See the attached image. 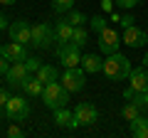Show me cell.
I'll return each mask as SVG.
<instances>
[{
    "label": "cell",
    "instance_id": "4",
    "mask_svg": "<svg viewBox=\"0 0 148 138\" xmlns=\"http://www.w3.org/2000/svg\"><path fill=\"white\" fill-rule=\"evenodd\" d=\"M59 81L64 84V89H67L69 94H77V91H82V89H84V84H86L84 69H82V67H67Z\"/></svg>",
    "mask_w": 148,
    "mask_h": 138
},
{
    "label": "cell",
    "instance_id": "9",
    "mask_svg": "<svg viewBox=\"0 0 148 138\" xmlns=\"http://www.w3.org/2000/svg\"><path fill=\"white\" fill-rule=\"evenodd\" d=\"M74 116H77V123H79V126H91V123L99 121V111H96V106L89 104V101L77 104V106H74Z\"/></svg>",
    "mask_w": 148,
    "mask_h": 138
},
{
    "label": "cell",
    "instance_id": "8",
    "mask_svg": "<svg viewBox=\"0 0 148 138\" xmlns=\"http://www.w3.org/2000/svg\"><path fill=\"white\" fill-rule=\"evenodd\" d=\"M27 113H30V104L22 96H10V101L5 104V116L10 121H25Z\"/></svg>",
    "mask_w": 148,
    "mask_h": 138
},
{
    "label": "cell",
    "instance_id": "27",
    "mask_svg": "<svg viewBox=\"0 0 148 138\" xmlns=\"http://www.w3.org/2000/svg\"><path fill=\"white\" fill-rule=\"evenodd\" d=\"M8 57H5V52H3V47H0V77L3 74H8Z\"/></svg>",
    "mask_w": 148,
    "mask_h": 138
},
{
    "label": "cell",
    "instance_id": "26",
    "mask_svg": "<svg viewBox=\"0 0 148 138\" xmlns=\"http://www.w3.org/2000/svg\"><path fill=\"white\" fill-rule=\"evenodd\" d=\"M25 64H27V69H30L32 74H35L37 69L42 67V62H40V59H35V57H30V59H25Z\"/></svg>",
    "mask_w": 148,
    "mask_h": 138
},
{
    "label": "cell",
    "instance_id": "34",
    "mask_svg": "<svg viewBox=\"0 0 148 138\" xmlns=\"http://www.w3.org/2000/svg\"><path fill=\"white\" fill-rule=\"evenodd\" d=\"M12 3H17V0H0V5H12Z\"/></svg>",
    "mask_w": 148,
    "mask_h": 138
},
{
    "label": "cell",
    "instance_id": "31",
    "mask_svg": "<svg viewBox=\"0 0 148 138\" xmlns=\"http://www.w3.org/2000/svg\"><path fill=\"white\" fill-rule=\"evenodd\" d=\"M8 101H10V94H8L5 89H0V106H5Z\"/></svg>",
    "mask_w": 148,
    "mask_h": 138
},
{
    "label": "cell",
    "instance_id": "16",
    "mask_svg": "<svg viewBox=\"0 0 148 138\" xmlns=\"http://www.w3.org/2000/svg\"><path fill=\"white\" fill-rule=\"evenodd\" d=\"M3 52H5V57L10 59V62H25V59H27L25 44H22V42H15V40H12L10 44H5V47H3Z\"/></svg>",
    "mask_w": 148,
    "mask_h": 138
},
{
    "label": "cell",
    "instance_id": "36",
    "mask_svg": "<svg viewBox=\"0 0 148 138\" xmlns=\"http://www.w3.org/2000/svg\"><path fill=\"white\" fill-rule=\"evenodd\" d=\"M0 116H3V106H0Z\"/></svg>",
    "mask_w": 148,
    "mask_h": 138
},
{
    "label": "cell",
    "instance_id": "1",
    "mask_svg": "<svg viewBox=\"0 0 148 138\" xmlns=\"http://www.w3.org/2000/svg\"><path fill=\"white\" fill-rule=\"evenodd\" d=\"M131 69H133L131 62H128L121 52H114V54H106V57H104V77H106V79H111V81L128 79Z\"/></svg>",
    "mask_w": 148,
    "mask_h": 138
},
{
    "label": "cell",
    "instance_id": "6",
    "mask_svg": "<svg viewBox=\"0 0 148 138\" xmlns=\"http://www.w3.org/2000/svg\"><path fill=\"white\" fill-rule=\"evenodd\" d=\"M79 49H82V47H77L74 42L59 44L57 57H59V62H62L64 69H67V67H82V52H79Z\"/></svg>",
    "mask_w": 148,
    "mask_h": 138
},
{
    "label": "cell",
    "instance_id": "32",
    "mask_svg": "<svg viewBox=\"0 0 148 138\" xmlns=\"http://www.w3.org/2000/svg\"><path fill=\"white\" fill-rule=\"evenodd\" d=\"M114 5H116L114 0H101V8H104L106 12H111V10H114Z\"/></svg>",
    "mask_w": 148,
    "mask_h": 138
},
{
    "label": "cell",
    "instance_id": "35",
    "mask_svg": "<svg viewBox=\"0 0 148 138\" xmlns=\"http://www.w3.org/2000/svg\"><path fill=\"white\" fill-rule=\"evenodd\" d=\"M143 67L148 69V52H146V57H143Z\"/></svg>",
    "mask_w": 148,
    "mask_h": 138
},
{
    "label": "cell",
    "instance_id": "2",
    "mask_svg": "<svg viewBox=\"0 0 148 138\" xmlns=\"http://www.w3.org/2000/svg\"><path fill=\"white\" fill-rule=\"evenodd\" d=\"M42 101H45V106L47 109H59V106H67L69 104V91L64 89L62 81H47L45 84V91H42Z\"/></svg>",
    "mask_w": 148,
    "mask_h": 138
},
{
    "label": "cell",
    "instance_id": "20",
    "mask_svg": "<svg viewBox=\"0 0 148 138\" xmlns=\"http://www.w3.org/2000/svg\"><path fill=\"white\" fill-rule=\"evenodd\" d=\"M121 116H123V121H128V123H131L133 121V118H138V116H141V106H138V104H136V101H126V104H123V109H121Z\"/></svg>",
    "mask_w": 148,
    "mask_h": 138
},
{
    "label": "cell",
    "instance_id": "3",
    "mask_svg": "<svg viewBox=\"0 0 148 138\" xmlns=\"http://www.w3.org/2000/svg\"><path fill=\"white\" fill-rule=\"evenodd\" d=\"M148 91V69H131L128 74V86L123 89V99H133L136 94H146Z\"/></svg>",
    "mask_w": 148,
    "mask_h": 138
},
{
    "label": "cell",
    "instance_id": "21",
    "mask_svg": "<svg viewBox=\"0 0 148 138\" xmlns=\"http://www.w3.org/2000/svg\"><path fill=\"white\" fill-rule=\"evenodd\" d=\"M72 42L77 44V47H84V44L89 42V32H86L82 25H79V27H74V37H72Z\"/></svg>",
    "mask_w": 148,
    "mask_h": 138
},
{
    "label": "cell",
    "instance_id": "18",
    "mask_svg": "<svg viewBox=\"0 0 148 138\" xmlns=\"http://www.w3.org/2000/svg\"><path fill=\"white\" fill-rule=\"evenodd\" d=\"M131 136L133 138H148V118L138 116L131 121Z\"/></svg>",
    "mask_w": 148,
    "mask_h": 138
},
{
    "label": "cell",
    "instance_id": "13",
    "mask_svg": "<svg viewBox=\"0 0 148 138\" xmlns=\"http://www.w3.org/2000/svg\"><path fill=\"white\" fill-rule=\"evenodd\" d=\"M54 123H57V126H64V128H79V123H77V116H74V111H69L67 106L54 109Z\"/></svg>",
    "mask_w": 148,
    "mask_h": 138
},
{
    "label": "cell",
    "instance_id": "12",
    "mask_svg": "<svg viewBox=\"0 0 148 138\" xmlns=\"http://www.w3.org/2000/svg\"><path fill=\"white\" fill-rule=\"evenodd\" d=\"M10 40L22 42V44H30L32 42V25H30V22H25V20L12 22V25H10Z\"/></svg>",
    "mask_w": 148,
    "mask_h": 138
},
{
    "label": "cell",
    "instance_id": "5",
    "mask_svg": "<svg viewBox=\"0 0 148 138\" xmlns=\"http://www.w3.org/2000/svg\"><path fill=\"white\" fill-rule=\"evenodd\" d=\"M96 35H99V49L104 54H114V52H119V44H121V32L119 30H114V27H109L106 25L104 30L101 32H96Z\"/></svg>",
    "mask_w": 148,
    "mask_h": 138
},
{
    "label": "cell",
    "instance_id": "33",
    "mask_svg": "<svg viewBox=\"0 0 148 138\" xmlns=\"http://www.w3.org/2000/svg\"><path fill=\"white\" fill-rule=\"evenodd\" d=\"M5 27H8V17L0 12V30H5Z\"/></svg>",
    "mask_w": 148,
    "mask_h": 138
},
{
    "label": "cell",
    "instance_id": "22",
    "mask_svg": "<svg viewBox=\"0 0 148 138\" xmlns=\"http://www.w3.org/2000/svg\"><path fill=\"white\" fill-rule=\"evenodd\" d=\"M74 3L77 0H52V10L54 12H69V10H74Z\"/></svg>",
    "mask_w": 148,
    "mask_h": 138
},
{
    "label": "cell",
    "instance_id": "25",
    "mask_svg": "<svg viewBox=\"0 0 148 138\" xmlns=\"http://www.w3.org/2000/svg\"><path fill=\"white\" fill-rule=\"evenodd\" d=\"M114 3H116V5L121 8V10H133V8H136L138 3H141V0H114Z\"/></svg>",
    "mask_w": 148,
    "mask_h": 138
},
{
    "label": "cell",
    "instance_id": "28",
    "mask_svg": "<svg viewBox=\"0 0 148 138\" xmlns=\"http://www.w3.org/2000/svg\"><path fill=\"white\" fill-rule=\"evenodd\" d=\"M133 101H136L141 109H148V91H146V94H136V96H133Z\"/></svg>",
    "mask_w": 148,
    "mask_h": 138
},
{
    "label": "cell",
    "instance_id": "10",
    "mask_svg": "<svg viewBox=\"0 0 148 138\" xmlns=\"http://www.w3.org/2000/svg\"><path fill=\"white\" fill-rule=\"evenodd\" d=\"M121 42L126 44V47H143V44L148 42V32L143 30V27H138V25H131V27H126L123 30V35H121Z\"/></svg>",
    "mask_w": 148,
    "mask_h": 138
},
{
    "label": "cell",
    "instance_id": "14",
    "mask_svg": "<svg viewBox=\"0 0 148 138\" xmlns=\"http://www.w3.org/2000/svg\"><path fill=\"white\" fill-rule=\"evenodd\" d=\"M82 69H84L86 74H99V72H104V57H99V54H84L82 57Z\"/></svg>",
    "mask_w": 148,
    "mask_h": 138
},
{
    "label": "cell",
    "instance_id": "23",
    "mask_svg": "<svg viewBox=\"0 0 148 138\" xmlns=\"http://www.w3.org/2000/svg\"><path fill=\"white\" fill-rule=\"evenodd\" d=\"M64 20H67V22H72L74 27H79V25H84V22H86V15H84V12H79V10H69Z\"/></svg>",
    "mask_w": 148,
    "mask_h": 138
},
{
    "label": "cell",
    "instance_id": "15",
    "mask_svg": "<svg viewBox=\"0 0 148 138\" xmlns=\"http://www.w3.org/2000/svg\"><path fill=\"white\" fill-rule=\"evenodd\" d=\"M72 37H74V25L67 20H59L54 25V40L59 44H64V42H72Z\"/></svg>",
    "mask_w": 148,
    "mask_h": 138
},
{
    "label": "cell",
    "instance_id": "24",
    "mask_svg": "<svg viewBox=\"0 0 148 138\" xmlns=\"http://www.w3.org/2000/svg\"><path fill=\"white\" fill-rule=\"evenodd\" d=\"M89 25H91V30H94V32H101V30L106 27V20H104L101 15H94V17L89 20Z\"/></svg>",
    "mask_w": 148,
    "mask_h": 138
},
{
    "label": "cell",
    "instance_id": "17",
    "mask_svg": "<svg viewBox=\"0 0 148 138\" xmlns=\"http://www.w3.org/2000/svg\"><path fill=\"white\" fill-rule=\"evenodd\" d=\"M20 89H25V94H27V96H42V91H45V84H42L40 79H37L35 74H30V77L25 79V84L20 86Z\"/></svg>",
    "mask_w": 148,
    "mask_h": 138
},
{
    "label": "cell",
    "instance_id": "30",
    "mask_svg": "<svg viewBox=\"0 0 148 138\" xmlns=\"http://www.w3.org/2000/svg\"><path fill=\"white\" fill-rule=\"evenodd\" d=\"M119 22H121V27H123V30H126V27H131V25H136V20H133V15H123V17H121Z\"/></svg>",
    "mask_w": 148,
    "mask_h": 138
},
{
    "label": "cell",
    "instance_id": "29",
    "mask_svg": "<svg viewBox=\"0 0 148 138\" xmlns=\"http://www.w3.org/2000/svg\"><path fill=\"white\" fill-rule=\"evenodd\" d=\"M8 136H10V138H22V136H25V131L17 128V126H10V128H8Z\"/></svg>",
    "mask_w": 148,
    "mask_h": 138
},
{
    "label": "cell",
    "instance_id": "19",
    "mask_svg": "<svg viewBox=\"0 0 148 138\" xmlns=\"http://www.w3.org/2000/svg\"><path fill=\"white\" fill-rule=\"evenodd\" d=\"M35 77H37L40 81H42V84H47V81H54V79H59L57 69H54V67H49V64H42V67H40V69L35 72Z\"/></svg>",
    "mask_w": 148,
    "mask_h": 138
},
{
    "label": "cell",
    "instance_id": "7",
    "mask_svg": "<svg viewBox=\"0 0 148 138\" xmlns=\"http://www.w3.org/2000/svg\"><path fill=\"white\" fill-rule=\"evenodd\" d=\"M52 40H54V30L47 22H35V25H32V42H30L32 47L45 49V47L52 44Z\"/></svg>",
    "mask_w": 148,
    "mask_h": 138
},
{
    "label": "cell",
    "instance_id": "11",
    "mask_svg": "<svg viewBox=\"0 0 148 138\" xmlns=\"http://www.w3.org/2000/svg\"><path fill=\"white\" fill-rule=\"evenodd\" d=\"M30 74H32V72L27 69L25 62H12L10 69H8V74H5V79H8V84H10V86H22Z\"/></svg>",
    "mask_w": 148,
    "mask_h": 138
}]
</instances>
